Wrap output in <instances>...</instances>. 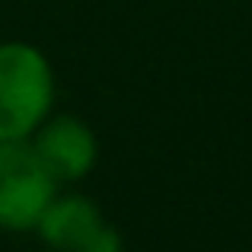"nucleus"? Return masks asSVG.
I'll return each mask as SVG.
<instances>
[{"label":"nucleus","mask_w":252,"mask_h":252,"mask_svg":"<svg viewBox=\"0 0 252 252\" xmlns=\"http://www.w3.org/2000/svg\"><path fill=\"white\" fill-rule=\"evenodd\" d=\"M55 70L29 42H0V141H29L55 109Z\"/></svg>","instance_id":"obj_1"},{"label":"nucleus","mask_w":252,"mask_h":252,"mask_svg":"<svg viewBox=\"0 0 252 252\" xmlns=\"http://www.w3.org/2000/svg\"><path fill=\"white\" fill-rule=\"evenodd\" d=\"M55 195L58 179L45 169L29 141H0V230H35Z\"/></svg>","instance_id":"obj_2"},{"label":"nucleus","mask_w":252,"mask_h":252,"mask_svg":"<svg viewBox=\"0 0 252 252\" xmlns=\"http://www.w3.org/2000/svg\"><path fill=\"white\" fill-rule=\"evenodd\" d=\"M29 144L45 163V169L58 179V185L86 179L99 160L96 131L77 115H48L32 131Z\"/></svg>","instance_id":"obj_3"},{"label":"nucleus","mask_w":252,"mask_h":252,"mask_svg":"<svg viewBox=\"0 0 252 252\" xmlns=\"http://www.w3.org/2000/svg\"><path fill=\"white\" fill-rule=\"evenodd\" d=\"M102 223L105 217L96 208V201H90L86 195H77V191H70V195L58 191L38 217L35 233L55 252H80V246Z\"/></svg>","instance_id":"obj_4"},{"label":"nucleus","mask_w":252,"mask_h":252,"mask_svg":"<svg viewBox=\"0 0 252 252\" xmlns=\"http://www.w3.org/2000/svg\"><path fill=\"white\" fill-rule=\"evenodd\" d=\"M80 252H125L122 233H118L112 223H102V227L80 246Z\"/></svg>","instance_id":"obj_5"}]
</instances>
